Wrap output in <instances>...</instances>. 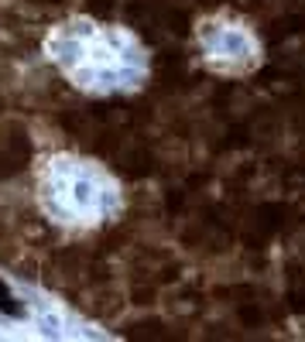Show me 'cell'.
Here are the masks:
<instances>
[{
	"label": "cell",
	"mask_w": 305,
	"mask_h": 342,
	"mask_svg": "<svg viewBox=\"0 0 305 342\" xmlns=\"http://www.w3.org/2000/svg\"><path fill=\"white\" fill-rule=\"evenodd\" d=\"M0 308H4L7 315H18V311H21L18 304L11 301V294H7V287H4V284H0Z\"/></svg>",
	"instance_id": "obj_1"
}]
</instances>
